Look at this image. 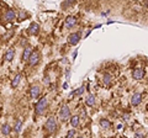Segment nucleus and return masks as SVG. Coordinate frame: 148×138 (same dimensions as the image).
I'll return each instance as SVG.
<instances>
[{
  "mask_svg": "<svg viewBox=\"0 0 148 138\" xmlns=\"http://www.w3.org/2000/svg\"><path fill=\"white\" fill-rule=\"evenodd\" d=\"M40 91H41V89H40L38 85H32L31 88H30V95H31V98L32 99H36L37 96L40 95Z\"/></svg>",
  "mask_w": 148,
  "mask_h": 138,
  "instance_id": "10",
  "label": "nucleus"
},
{
  "mask_svg": "<svg viewBox=\"0 0 148 138\" xmlns=\"http://www.w3.org/2000/svg\"><path fill=\"white\" fill-rule=\"evenodd\" d=\"M21 127H22V120L21 118H17L16 122H15V126H14V131L16 133H18L21 131Z\"/></svg>",
  "mask_w": 148,
  "mask_h": 138,
  "instance_id": "17",
  "label": "nucleus"
},
{
  "mask_svg": "<svg viewBox=\"0 0 148 138\" xmlns=\"http://www.w3.org/2000/svg\"><path fill=\"white\" fill-rule=\"evenodd\" d=\"M77 24V19L74 16H67L66 17V21H64V26L67 29H72V27Z\"/></svg>",
  "mask_w": 148,
  "mask_h": 138,
  "instance_id": "8",
  "label": "nucleus"
},
{
  "mask_svg": "<svg viewBox=\"0 0 148 138\" xmlns=\"http://www.w3.org/2000/svg\"><path fill=\"white\" fill-rule=\"evenodd\" d=\"M141 102H142V94L141 93H135L131 98V104L133 105V106H137V105H140Z\"/></svg>",
  "mask_w": 148,
  "mask_h": 138,
  "instance_id": "7",
  "label": "nucleus"
},
{
  "mask_svg": "<svg viewBox=\"0 0 148 138\" xmlns=\"http://www.w3.org/2000/svg\"><path fill=\"white\" fill-rule=\"evenodd\" d=\"M24 17H26V12H24V11H20V20H22Z\"/></svg>",
  "mask_w": 148,
  "mask_h": 138,
  "instance_id": "24",
  "label": "nucleus"
},
{
  "mask_svg": "<svg viewBox=\"0 0 148 138\" xmlns=\"http://www.w3.org/2000/svg\"><path fill=\"white\" fill-rule=\"evenodd\" d=\"M20 80H21V74H16L15 77H14V79L11 81V86H12V88H16V86L18 85V83H20Z\"/></svg>",
  "mask_w": 148,
  "mask_h": 138,
  "instance_id": "19",
  "label": "nucleus"
},
{
  "mask_svg": "<svg viewBox=\"0 0 148 138\" xmlns=\"http://www.w3.org/2000/svg\"><path fill=\"white\" fill-rule=\"evenodd\" d=\"M122 118L125 120V121H127V120L130 118V115H128V113H125V115H123V116H122Z\"/></svg>",
  "mask_w": 148,
  "mask_h": 138,
  "instance_id": "25",
  "label": "nucleus"
},
{
  "mask_svg": "<svg viewBox=\"0 0 148 138\" xmlns=\"http://www.w3.org/2000/svg\"><path fill=\"white\" fill-rule=\"evenodd\" d=\"M14 56H15V51H14V48H10V49H8V51H6L4 59H5L6 62H10V61H12Z\"/></svg>",
  "mask_w": 148,
  "mask_h": 138,
  "instance_id": "13",
  "label": "nucleus"
},
{
  "mask_svg": "<svg viewBox=\"0 0 148 138\" xmlns=\"http://www.w3.org/2000/svg\"><path fill=\"white\" fill-rule=\"evenodd\" d=\"M145 75H146V72L143 70V69H141V68L135 69V70H133V73H132L133 79H136V80H141V79H143V78H145Z\"/></svg>",
  "mask_w": 148,
  "mask_h": 138,
  "instance_id": "6",
  "label": "nucleus"
},
{
  "mask_svg": "<svg viewBox=\"0 0 148 138\" xmlns=\"http://www.w3.org/2000/svg\"><path fill=\"white\" fill-rule=\"evenodd\" d=\"M77 54H78V52H77V51H75V52H74V53H73V56H72V57H73V59H75V57H77Z\"/></svg>",
  "mask_w": 148,
  "mask_h": 138,
  "instance_id": "29",
  "label": "nucleus"
},
{
  "mask_svg": "<svg viewBox=\"0 0 148 138\" xmlns=\"http://www.w3.org/2000/svg\"><path fill=\"white\" fill-rule=\"evenodd\" d=\"M135 138H143V136L141 135V133H136V135H135Z\"/></svg>",
  "mask_w": 148,
  "mask_h": 138,
  "instance_id": "26",
  "label": "nucleus"
},
{
  "mask_svg": "<svg viewBox=\"0 0 148 138\" xmlns=\"http://www.w3.org/2000/svg\"><path fill=\"white\" fill-rule=\"evenodd\" d=\"M100 126L104 128V130H109V128L111 127V123H110V121L109 120H106V118H101L100 120Z\"/></svg>",
  "mask_w": 148,
  "mask_h": 138,
  "instance_id": "15",
  "label": "nucleus"
},
{
  "mask_svg": "<svg viewBox=\"0 0 148 138\" xmlns=\"http://www.w3.org/2000/svg\"><path fill=\"white\" fill-rule=\"evenodd\" d=\"M10 132H11V128H10V126H9L8 123H5V125L1 126V133L4 136H8Z\"/></svg>",
  "mask_w": 148,
  "mask_h": 138,
  "instance_id": "20",
  "label": "nucleus"
},
{
  "mask_svg": "<svg viewBox=\"0 0 148 138\" xmlns=\"http://www.w3.org/2000/svg\"><path fill=\"white\" fill-rule=\"evenodd\" d=\"M80 41V32H74L71 33L68 37V42L71 44H78V42Z\"/></svg>",
  "mask_w": 148,
  "mask_h": 138,
  "instance_id": "5",
  "label": "nucleus"
},
{
  "mask_svg": "<svg viewBox=\"0 0 148 138\" xmlns=\"http://www.w3.org/2000/svg\"><path fill=\"white\" fill-rule=\"evenodd\" d=\"M74 4H75V1H74V0H68V1H66V3H63L62 4V8H68V6H71V5H74Z\"/></svg>",
  "mask_w": 148,
  "mask_h": 138,
  "instance_id": "21",
  "label": "nucleus"
},
{
  "mask_svg": "<svg viewBox=\"0 0 148 138\" xmlns=\"http://www.w3.org/2000/svg\"><path fill=\"white\" fill-rule=\"evenodd\" d=\"M27 31H29L30 35H37L40 31V26L38 24H36V22H32V24L29 26V29H27Z\"/></svg>",
  "mask_w": 148,
  "mask_h": 138,
  "instance_id": "9",
  "label": "nucleus"
},
{
  "mask_svg": "<svg viewBox=\"0 0 148 138\" xmlns=\"http://www.w3.org/2000/svg\"><path fill=\"white\" fill-rule=\"evenodd\" d=\"M122 138H126V137H122Z\"/></svg>",
  "mask_w": 148,
  "mask_h": 138,
  "instance_id": "32",
  "label": "nucleus"
},
{
  "mask_svg": "<svg viewBox=\"0 0 148 138\" xmlns=\"http://www.w3.org/2000/svg\"><path fill=\"white\" fill-rule=\"evenodd\" d=\"M66 75H67V79L69 78V75H71V69H67V73H66Z\"/></svg>",
  "mask_w": 148,
  "mask_h": 138,
  "instance_id": "27",
  "label": "nucleus"
},
{
  "mask_svg": "<svg viewBox=\"0 0 148 138\" xmlns=\"http://www.w3.org/2000/svg\"><path fill=\"white\" fill-rule=\"evenodd\" d=\"M32 53V47H30V46H27V47L24 49V53H22V61H29V58L31 56Z\"/></svg>",
  "mask_w": 148,
  "mask_h": 138,
  "instance_id": "12",
  "label": "nucleus"
},
{
  "mask_svg": "<svg viewBox=\"0 0 148 138\" xmlns=\"http://www.w3.org/2000/svg\"><path fill=\"white\" fill-rule=\"evenodd\" d=\"M45 128L47 130L48 133H54L56 130H57V118H56L54 116H51L47 120V122H46Z\"/></svg>",
  "mask_w": 148,
  "mask_h": 138,
  "instance_id": "2",
  "label": "nucleus"
},
{
  "mask_svg": "<svg viewBox=\"0 0 148 138\" xmlns=\"http://www.w3.org/2000/svg\"><path fill=\"white\" fill-rule=\"evenodd\" d=\"M85 104L88 105V106H94V104H95V96L92 95V94H89V95L86 96Z\"/></svg>",
  "mask_w": 148,
  "mask_h": 138,
  "instance_id": "14",
  "label": "nucleus"
},
{
  "mask_svg": "<svg viewBox=\"0 0 148 138\" xmlns=\"http://www.w3.org/2000/svg\"><path fill=\"white\" fill-rule=\"evenodd\" d=\"M78 138H84V137H82V136H79V137H78Z\"/></svg>",
  "mask_w": 148,
  "mask_h": 138,
  "instance_id": "31",
  "label": "nucleus"
},
{
  "mask_svg": "<svg viewBox=\"0 0 148 138\" xmlns=\"http://www.w3.org/2000/svg\"><path fill=\"white\" fill-rule=\"evenodd\" d=\"M79 120H80V117L78 116V115H75V116H72V117H71V125H72L73 128L78 127V125H79Z\"/></svg>",
  "mask_w": 148,
  "mask_h": 138,
  "instance_id": "16",
  "label": "nucleus"
},
{
  "mask_svg": "<svg viewBox=\"0 0 148 138\" xmlns=\"http://www.w3.org/2000/svg\"><path fill=\"white\" fill-rule=\"evenodd\" d=\"M43 81L46 83V84H48V83H49V78H48V77H46L45 79H43Z\"/></svg>",
  "mask_w": 148,
  "mask_h": 138,
  "instance_id": "28",
  "label": "nucleus"
},
{
  "mask_svg": "<svg viewBox=\"0 0 148 138\" xmlns=\"http://www.w3.org/2000/svg\"><path fill=\"white\" fill-rule=\"evenodd\" d=\"M47 105H48V101H47L46 98H42L41 100H38V102H37L36 106H35V112H36L37 116H41V115L46 111Z\"/></svg>",
  "mask_w": 148,
  "mask_h": 138,
  "instance_id": "1",
  "label": "nucleus"
},
{
  "mask_svg": "<svg viewBox=\"0 0 148 138\" xmlns=\"http://www.w3.org/2000/svg\"><path fill=\"white\" fill-rule=\"evenodd\" d=\"M74 136H75V130H71L68 132V135H67V138H74Z\"/></svg>",
  "mask_w": 148,
  "mask_h": 138,
  "instance_id": "23",
  "label": "nucleus"
},
{
  "mask_svg": "<svg viewBox=\"0 0 148 138\" xmlns=\"http://www.w3.org/2000/svg\"><path fill=\"white\" fill-rule=\"evenodd\" d=\"M38 62H40V53L37 52V51H32V53H31V56H30V58H29V64L30 66H37L38 64Z\"/></svg>",
  "mask_w": 148,
  "mask_h": 138,
  "instance_id": "4",
  "label": "nucleus"
},
{
  "mask_svg": "<svg viewBox=\"0 0 148 138\" xmlns=\"http://www.w3.org/2000/svg\"><path fill=\"white\" fill-rule=\"evenodd\" d=\"M111 80H112V77H111L110 74H108V73H106V74H104V77H103V83H104V85H110L111 84Z\"/></svg>",
  "mask_w": 148,
  "mask_h": 138,
  "instance_id": "18",
  "label": "nucleus"
},
{
  "mask_svg": "<svg viewBox=\"0 0 148 138\" xmlns=\"http://www.w3.org/2000/svg\"><path fill=\"white\" fill-rule=\"evenodd\" d=\"M16 17V12L14 10H8L4 15V21H12Z\"/></svg>",
  "mask_w": 148,
  "mask_h": 138,
  "instance_id": "11",
  "label": "nucleus"
},
{
  "mask_svg": "<svg viewBox=\"0 0 148 138\" xmlns=\"http://www.w3.org/2000/svg\"><path fill=\"white\" fill-rule=\"evenodd\" d=\"M63 88H64V89L68 88V84H67V83H64V84H63Z\"/></svg>",
  "mask_w": 148,
  "mask_h": 138,
  "instance_id": "30",
  "label": "nucleus"
},
{
  "mask_svg": "<svg viewBox=\"0 0 148 138\" xmlns=\"http://www.w3.org/2000/svg\"><path fill=\"white\" fill-rule=\"evenodd\" d=\"M84 90H85V88H84V85H83V86H80V88L78 89L77 91H74V93H72L71 95H80V94L84 93Z\"/></svg>",
  "mask_w": 148,
  "mask_h": 138,
  "instance_id": "22",
  "label": "nucleus"
},
{
  "mask_svg": "<svg viewBox=\"0 0 148 138\" xmlns=\"http://www.w3.org/2000/svg\"><path fill=\"white\" fill-rule=\"evenodd\" d=\"M59 117H61L62 121H66L67 118L71 117V110H69L68 105H64V106H62L61 111H59Z\"/></svg>",
  "mask_w": 148,
  "mask_h": 138,
  "instance_id": "3",
  "label": "nucleus"
}]
</instances>
